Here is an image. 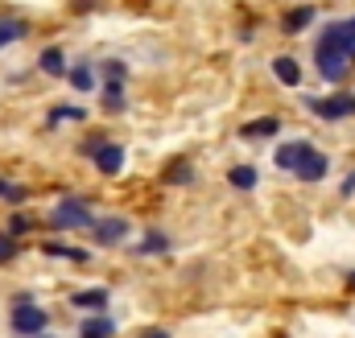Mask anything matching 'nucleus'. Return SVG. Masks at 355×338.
I'll use <instances>...</instances> for the list:
<instances>
[{"mask_svg": "<svg viewBox=\"0 0 355 338\" xmlns=\"http://www.w3.org/2000/svg\"><path fill=\"white\" fill-rule=\"evenodd\" d=\"M347 194H355V173L347 177V181H343V198H347Z\"/></svg>", "mask_w": 355, "mask_h": 338, "instance_id": "obj_28", "label": "nucleus"}, {"mask_svg": "<svg viewBox=\"0 0 355 338\" xmlns=\"http://www.w3.org/2000/svg\"><path fill=\"white\" fill-rule=\"evenodd\" d=\"M99 145H103V141H87V145H79V153H83V157H95V153H99Z\"/></svg>", "mask_w": 355, "mask_h": 338, "instance_id": "obj_27", "label": "nucleus"}, {"mask_svg": "<svg viewBox=\"0 0 355 338\" xmlns=\"http://www.w3.org/2000/svg\"><path fill=\"white\" fill-rule=\"evenodd\" d=\"M8 190H12V186H8V181L0 177V198H8Z\"/></svg>", "mask_w": 355, "mask_h": 338, "instance_id": "obj_29", "label": "nucleus"}, {"mask_svg": "<svg viewBox=\"0 0 355 338\" xmlns=\"http://www.w3.org/2000/svg\"><path fill=\"white\" fill-rule=\"evenodd\" d=\"M91 231H95L99 244H120V240H128V219H120V215H112V219H95Z\"/></svg>", "mask_w": 355, "mask_h": 338, "instance_id": "obj_7", "label": "nucleus"}, {"mask_svg": "<svg viewBox=\"0 0 355 338\" xmlns=\"http://www.w3.org/2000/svg\"><path fill=\"white\" fill-rule=\"evenodd\" d=\"M166 181H174V186L190 181V166H186V161H182V166H170V169H166Z\"/></svg>", "mask_w": 355, "mask_h": 338, "instance_id": "obj_23", "label": "nucleus"}, {"mask_svg": "<svg viewBox=\"0 0 355 338\" xmlns=\"http://www.w3.org/2000/svg\"><path fill=\"white\" fill-rule=\"evenodd\" d=\"M327 169H331V166H327V157H322V153H310V157L293 169V173H297L302 181H322V177H327Z\"/></svg>", "mask_w": 355, "mask_h": 338, "instance_id": "obj_9", "label": "nucleus"}, {"mask_svg": "<svg viewBox=\"0 0 355 338\" xmlns=\"http://www.w3.org/2000/svg\"><path fill=\"white\" fill-rule=\"evenodd\" d=\"M21 33H25V25H17V21H0V46H12Z\"/></svg>", "mask_w": 355, "mask_h": 338, "instance_id": "obj_21", "label": "nucleus"}, {"mask_svg": "<svg viewBox=\"0 0 355 338\" xmlns=\"http://www.w3.org/2000/svg\"><path fill=\"white\" fill-rule=\"evenodd\" d=\"M29 231V215H12L8 219V235H25Z\"/></svg>", "mask_w": 355, "mask_h": 338, "instance_id": "obj_24", "label": "nucleus"}, {"mask_svg": "<svg viewBox=\"0 0 355 338\" xmlns=\"http://www.w3.org/2000/svg\"><path fill=\"white\" fill-rule=\"evenodd\" d=\"M17 252V244H12V235H0V264L8 260V256Z\"/></svg>", "mask_w": 355, "mask_h": 338, "instance_id": "obj_25", "label": "nucleus"}, {"mask_svg": "<svg viewBox=\"0 0 355 338\" xmlns=\"http://www.w3.org/2000/svg\"><path fill=\"white\" fill-rule=\"evenodd\" d=\"M91 223H95V215L87 211V202H83V198H62V202L50 211V227H58V231L91 227Z\"/></svg>", "mask_w": 355, "mask_h": 338, "instance_id": "obj_1", "label": "nucleus"}, {"mask_svg": "<svg viewBox=\"0 0 355 338\" xmlns=\"http://www.w3.org/2000/svg\"><path fill=\"white\" fill-rule=\"evenodd\" d=\"M310 21H314V8H306V4H302V8H289V12H285L281 29H285V33H302Z\"/></svg>", "mask_w": 355, "mask_h": 338, "instance_id": "obj_12", "label": "nucleus"}, {"mask_svg": "<svg viewBox=\"0 0 355 338\" xmlns=\"http://www.w3.org/2000/svg\"><path fill=\"white\" fill-rule=\"evenodd\" d=\"M157 252H170V240L162 231H153V235H145V244H137V256H157Z\"/></svg>", "mask_w": 355, "mask_h": 338, "instance_id": "obj_17", "label": "nucleus"}, {"mask_svg": "<svg viewBox=\"0 0 355 338\" xmlns=\"http://www.w3.org/2000/svg\"><path fill=\"white\" fill-rule=\"evenodd\" d=\"M310 112H318L322 120H343L355 116V95H335V99H306Z\"/></svg>", "mask_w": 355, "mask_h": 338, "instance_id": "obj_4", "label": "nucleus"}, {"mask_svg": "<svg viewBox=\"0 0 355 338\" xmlns=\"http://www.w3.org/2000/svg\"><path fill=\"white\" fill-rule=\"evenodd\" d=\"M46 330V310L42 305H33V301H25V305H17L12 310V335H42Z\"/></svg>", "mask_w": 355, "mask_h": 338, "instance_id": "obj_2", "label": "nucleus"}, {"mask_svg": "<svg viewBox=\"0 0 355 338\" xmlns=\"http://www.w3.org/2000/svg\"><path fill=\"white\" fill-rule=\"evenodd\" d=\"M227 181H232L236 190H252V186H257V169L252 166H236L232 173H227Z\"/></svg>", "mask_w": 355, "mask_h": 338, "instance_id": "obj_16", "label": "nucleus"}, {"mask_svg": "<svg viewBox=\"0 0 355 338\" xmlns=\"http://www.w3.org/2000/svg\"><path fill=\"white\" fill-rule=\"evenodd\" d=\"M318 42L335 46V50H339V54L352 62V58H355V21H335V25H327Z\"/></svg>", "mask_w": 355, "mask_h": 338, "instance_id": "obj_3", "label": "nucleus"}, {"mask_svg": "<svg viewBox=\"0 0 355 338\" xmlns=\"http://www.w3.org/2000/svg\"><path fill=\"white\" fill-rule=\"evenodd\" d=\"M103 103H107V112H120V107H124V87H120V83H107V91H103Z\"/></svg>", "mask_w": 355, "mask_h": 338, "instance_id": "obj_20", "label": "nucleus"}, {"mask_svg": "<svg viewBox=\"0 0 355 338\" xmlns=\"http://www.w3.org/2000/svg\"><path fill=\"white\" fill-rule=\"evenodd\" d=\"M314 62H318V71H322L331 83H339V79L347 75V58H343L335 46H327V42H318V50H314Z\"/></svg>", "mask_w": 355, "mask_h": 338, "instance_id": "obj_5", "label": "nucleus"}, {"mask_svg": "<svg viewBox=\"0 0 355 338\" xmlns=\"http://www.w3.org/2000/svg\"><path fill=\"white\" fill-rule=\"evenodd\" d=\"M37 66H42L46 75H67V58H62V50H58V46H50V50H42V58H37Z\"/></svg>", "mask_w": 355, "mask_h": 338, "instance_id": "obj_15", "label": "nucleus"}, {"mask_svg": "<svg viewBox=\"0 0 355 338\" xmlns=\"http://www.w3.org/2000/svg\"><path fill=\"white\" fill-rule=\"evenodd\" d=\"M137 338H170V330H162V326H149V330H141Z\"/></svg>", "mask_w": 355, "mask_h": 338, "instance_id": "obj_26", "label": "nucleus"}, {"mask_svg": "<svg viewBox=\"0 0 355 338\" xmlns=\"http://www.w3.org/2000/svg\"><path fill=\"white\" fill-rule=\"evenodd\" d=\"M33 338H50V335H33Z\"/></svg>", "mask_w": 355, "mask_h": 338, "instance_id": "obj_30", "label": "nucleus"}, {"mask_svg": "<svg viewBox=\"0 0 355 338\" xmlns=\"http://www.w3.org/2000/svg\"><path fill=\"white\" fill-rule=\"evenodd\" d=\"M42 252L46 256H58V260H75V264H83L87 252L83 248H62V244H42Z\"/></svg>", "mask_w": 355, "mask_h": 338, "instance_id": "obj_18", "label": "nucleus"}, {"mask_svg": "<svg viewBox=\"0 0 355 338\" xmlns=\"http://www.w3.org/2000/svg\"><path fill=\"white\" fill-rule=\"evenodd\" d=\"M112 335H116V322L112 318H87L79 326V338H112Z\"/></svg>", "mask_w": 355, "mask_h": 338, "instance_id": "obj_13", "label": "nucleus"}, {"mask_svg": "<svg viewBox=\"0 0 355 338\" xmlns=\"http://www.w3.org/2000/svg\"><path fill=\"white\" fill-rule=\"evenodd\" d=\"M95 166H99V173H120V169H124V149L103 141L99 153H95Z\"/></svg>", "mask_w": 355, "mask_h": 338, "instance_id": "obj_8", "label": "nucleus"}, {"mask_svg": "<svg viewBox=\"0 0 355 338\" xmlns=\"http://www.w3.org/2000/svg\"><path fill=\"white\" fill-rule=\"evenodd\" d=\"M277 132H281V120H277V116L252 120V124H244V128H240V136H244V141H257V136H277Z\"/></svg>", "mask_w": 355, "mask_h": 338, "instance_id": "obj_11", "label": "nucleus"}, {"mask_svg": "<svg viewBox=\"0 0 355 338\" xmlns=\"http://www.w3.org/2000/svg\"><path fill=\"white\" fill-rule=\"evenodd\" d=\"M310 153H314V149H310V141H285V145H277V149H272V166H277V169H297Z\"/></svg>", "mask_w": 355, "mask_h": 338, "instance_id": "obj_6", "label": "nucleus"}, {"mask_svg": "<svg viewBox=\"0 0 355 338\" xmlns=\"http://www.w3.org/2000/svg\"><path fill=\"white\" fill-rule=\"evenodd\" d=\"M71 305H75V310H103V305H107V293H103V289H83V293L71 297Z\"/></svg>", "mask_w": 355, "mask_h": 338, "instance_id": "obj_14", "label": "nucleus"}, {"mask_svg": "<svg viewBox=\"0 0 355 338\" xmlns=\"http://www.w3.org/2000/svg\"><path fill=\"white\" fill-rule=\"evenodd\" d=\"M67 83L75 87V91H91V87H95V79H91V71H87V66H75V71L67 75Z\"/></svg>", "mask_w": 355, "mask_h": 338, "instance_id": "obj_19", "label": "nucleus"}, {"mask_svg": "<svg viewBox=\"0 0 355 338\" xmlns=\"http://www.w3.org/2000/svg\"><path fill=\"white\" fill-rule=\"evenodd\" d=\"M83 116H87L83 107H54V116H50V128H54V124H62V120H83Z\"/></svg>", "mask_w": 355, "mask_h": 338, "instance_id": "obj_22", "label": "nucleus"}, {"mask_svg": "<svg viewBox=\"0 0 355 338\" xmlns=\"http://www.w3.org/2000/svg\"><path fill=\"white\" fill-rule=\"evenodd\" d=\"M272 75H277V79H281L285 87H297V83H302V66H297V62H293L289 54L272 58Z\"/></svg>", "mask_w": 355, "mask_h": 338, "instance_id": "obj_10", "label": "nucleus"}]
</instances>
